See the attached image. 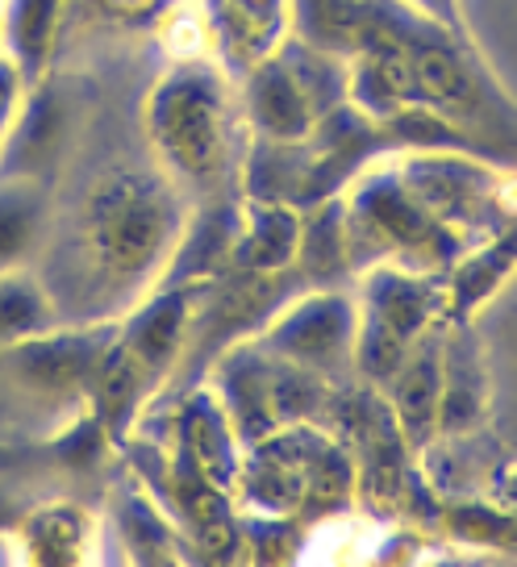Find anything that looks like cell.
Instances as JSON below:
<instances>
[{"label": "cell", "instance_id": "6da1fadb", "mask_svg": "<svg viewBox=\"0 0 517 567\" xmlns=\"http://www.w3.org/2000/svg\"><path fill=\"white\" fill-rule=\"evenodd\" d=\"M188 196L155 159L108 163L68 205H54L34 271L63 321H117L163 280Z\"/></svg>", "mask_w": 517, "mask_h": 567}, {"label": "cell", "instance_id": "7a4b0ae2", "mask_svg": "<svg viewBox=\"0 0 517 567\" xmlns=\"http://www.w3.org/2000/svg\"><path fill=\"white\" fill-rule=\"evenodd\" d=\"M230 80L209 59L172 63L143 101V138L151 159L188 200L221 196L242 155Z\"/></svg>", "mask_w": 517, "mask_h": 567}, {"label": "cell", "instance_id": "3957f363", "mask_svg": "<svg viewBox=\"0 0 517 567\" xmlns=\"http://www.w3.org/2000/svg\"><path fill=\"white\" fill-rule=\"evenodd\" d=\"M113 321H63L0 347V443H51L89 417Z\"/></svg>", "mask_w": 517, "mask_h": 567}, {"label": "cell", "instance_id": "277c9868", "mask_svg": "<svg viewBox=\"0 0 517 567\" xmlns=\"http://www.w3.org/2000/svg\"><path fill=\"white\" fill-rule=\"evenodd\" d=\"M355 467L330 434L309 430L304 422L280 425L259 443L242 446L234 496L242 514L255 517H297L309 505H321V517L339 514Z\"/></svg>", "mask_w": 517, "mask_h": 567}, {"label": "cell", "instance_id": "5b68a950", "mask_svg": "<svg viewBox=\"0 0 517 567\" xmlns=\"http://www.w3.org/2000/svg\"><path fill=\"white\" fill-rule=\"evenodd\" d=\"M446 280L438 271H410L372 264L355 301V368L375 384H389L410 347L443 321Z\"/></svg>", "mask_w": 517, "mask_h": 567}, {"label": "cell", "instance_id": "8992f818", "mask_svg": "<svg viewBox=\"0 0 517 567\" xmlns=\"http://www.w3.org/2000/svg\"><path fill=\"white\" fill-rule=\"evenodd\" d=\"M255 342L318 380H334L342 368H355V301L342 292H304L271 313Z\"/></svg>", "mask_w": 517, "mask_h": 567}, {"label": "cell", "instance_id": "52a82bcc", "mask_svg": "<svg viewBox=\"0 0 517 567\" xmlns=\"http://www.w3.org/2000/svg\"><path fill=\"white\" fill-rule=\"evenodd\" d=\"M75 101L72 92L51 71L38 80L25 105H21L13 130L0 142V176H34L51 179L75 138Z\"/></svg>", "mask_w": 517, "mask_h": 567}, {"label": "cell", "instance_id": "ba28073f", "mask_svg": "<svg viewBox=\"0 0 517 567\" xmlns=\"http://www.w3.org/2000/svg\"><path fill=\"white\" fill-rule=\"evenodd\" d=\"M242 122L276 146H297L318 130V109L280 51L242 71Z\"/></svg>", "mask_w": 517, "mask_h": 567}, {"label": "cell", "instance_id": "9c48e42d", "mask_svg": "<svg viewBox=\"0 0 517 567\" xmlns=\"http://www.w3.org/2000/svg\"><path fill=\"white\" fill-rule=\"evenodd\" d=\"M467 321L488 368V413L517 443V267Z\"/></svg>", "mask_w": 517, "mask_h": 567}, {"label": "cell", "instance_id": "30bf717a", "mask_svg": "<svg viewBox=\"0 0 517 567\" xmlns=\"http://www.w3.org/2000/svg\"><path fill=\"white\" fill-rule=\"evenodd\" d=\"M488 417V368L480 338L467 318H455L443 334V392H438V430L434 439H467Z\"/></svg>", "mask_w": 517, "mask_h": 567}, {"label": "cell", "instance_id": "8fae6325", "mask_svg": "<svg viewBox=\"0 0 517 567\" xmlns=\"http://www.w3.org/2000/svg\"><path fill=\"white\" fill-rule=\"evenodd\" d=\"M443 334L446 321L430 326L426 334L410 347V354L401 359V368L393 372V380L384 384L389 401H393V422L405 434V443H413V451L434 443L438 430V392H443Z\"/></svg>", "mask_w": 517, "mask_h": 567}, {"label": "cell", "instance_id": "7c38bea8", "mask_svg": "<svg viewBox=\"0 0 517 567\" xmlns=\"http://www.w3.org/2000/svg\"><path fill=\"white\" fill-rule=\"evenodd\" d=\"M301 213H292L280 200L247 196L238 205V238H234L230 271H255V276H276L297 264L301 250Z\"/></svg>", "mask_w": 517, "mask_h": 567}, {"label": "cell", "instance_id": "4fadbf2b", "mask_svg": "<svg viewBox=\"0 0 517 567\" xmlns=\"http://www.w3.org/2000/svg\"><path fill=\"white\" fill-rule=\"evenodd\" d=\"M108 514L101 517V530L122 543V559H146V564H163V559H179V530L176 522L163 514V505L146 493L143 480L125 476L113 484L108 493Z\"/></svg>", "mask_w": 517, "mask_h": 567}, {"label": "cell", "instance_id": "5bb4252c", "mask_svg": "<svg viewBox=\"0 0 517 567\" xmlns=\"http://www.w3.org/2000/svg\"><path fill=\"white\" fill-rule=\"evenodd\" d=\"M214 47L234 71L255 68L288 42V0H214Z\"/></svg>", "mask_w": 517, "mask_h": 567}, {"label": "cell", "instance_id": "9a60e30c", "mask_svg": "<svg viewBox=\"0 0 517 567\" xmlns=\"http://www.w3.org/2000/svg\"><path fill=\"white\" fill-rule=\"evenodd\" d=\"M54 184L34 176H0V271L34 267L51 234Z\"/></svg>", "mask_w": 517, "mask_h": 567}, {"label": "cell", "instance_id": "2e32d148", "mask_svg": "<svg viewBox=\"0 0 517 567\" xmlns=\"http://www.w3.org/2000/svg\"><path fill=\"white\" fill-rule=\"evenodd\" d=\"M63 18H68V0H4L0 51L13 54L34 84L51 71L63 38Z\"/></svg>", "mask_w": 517, "mask_h": 567}, {"label": "cell", "instance_id": "e0dca14e", "mask_svg": "<svg viewBox=\"0 0 517 567\" xmlns=\"http://www.w3.org/2000/svg\"><path fill=\"white\" fill-rule=\"evenodd\" d=\"M101 538V517L80 509L72 501H51L21 522V543L38 564H80L92 559L89 547Z\"/></svg>", "mask_w": 517, "mask_h": 567}, {"label": "cell", "instance_id": "ac0fdd59", "mask_svg": "<svg viewBox=\"0 0 517 567\" xmlns=\"http://www.w3.org/2000/svg\"><path fill=\"white\" fill-rule=\"evenodd\" d=\"M54 326H63V318L34 267L0 271V347L46 334Z\"/></svg>", "mask_w": 517, "mask_h": 567}, {"label": "cell", "instance_id": "d6986e66", "mask_svg": "<svg viewBox=\"0 0 517 567\" xmlns=\"http://www.w3.org/2000/svg\"><path fill=\"white\" fill-rule=\"evenodd\" d=\"M517 267V234H493L484 238L476 255H467L446 284V301L455 305V318H472Z\"/></svg>", "mask_w": 517, "mask_h": 567}, {"label": "cell", "instance_id": "ffe728a7", "mask_svg": "<svg viewBox=\"0 0 517 567\" xmlns=\"http://www.w3.org/2000/svg\"><path fill=\"white\" fill-rule=\"evenodd\" d=\"M30 89H34V80L21 71L18 59L0 51V142H4V134L18 122V113H21V105H25Z\"/></svg>", "mask_w": 517, "mask_h": 567}, {"label": "cell", "instance_id": "44dd1931", "mask_svg": "<svg viewBox=\"0 0 517 567\" xmlns=\"http://www.w3.org/2000/svg\"><path fill=\"white\" fill-rule=\"evenodd\" d=\"M0 21H4V0H0Z\"/></svg>", "mask_w": 517, "mask_h": 567}]
</instances>
